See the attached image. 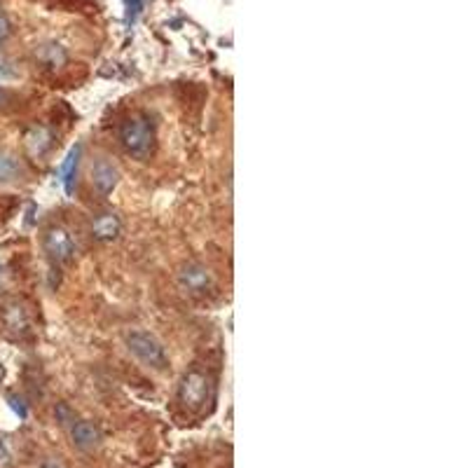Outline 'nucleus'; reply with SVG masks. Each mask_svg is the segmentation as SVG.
I'll return each mask as SVG.
<instances>
[{"label": "nucleus", "instance_id": "4468645a", "mask_svg": "<svg viewBox=\"0 0 468 468\" xmlns=\"http://www.w3.org/2000/svg\"><path fill=\"white\" fill-rule=\"evenodd\" d=\"M124 8H126V24H134L138 19V14L143 12V8H146V0H124Z\"/></svg>", "mask_w": 468, "mask_h": 468}, {"label": "nucleus", "instance_id": "2eb2a0df", "mask_svg": "<svg viewBox=\"0 0 468 468\" xmlns=\"http://www.w3.org/2000/svg\"><path fill=\"white\" fill-rule=\"evenodd\" d=\"M54 412H56V419L61 421V426H71L73 421H75V414L71 412V408H68L66 403H59Z\"/></svg>", "mask_w": 468, "mask_h": 468}, {"label": "nucleus", "instance_id": "6ab92c4d", "mask_svg": "<svg viewBox=\"0 0 468 468\" xmlns=\"http://www.w3.org/2000/svg\"><path fill=\"white\" fill-rule=\"evenodd\" d=\"M43 468H63L61 464H56V461H45Z\"/></svg>", "mask_w": 468, "mask_h": 468}, {"label": "nucleus", "instance_id": "dca6fc26", "mask_svg": "<svg viewBox=\"0 0 468 468\" xmlns=\"http://www.w3.org/2000/svg\"><path fill=\"white\" fill-rule=\"evenodd\" d=\"M8 403H10V408H12L16 414H19V419H26V417H28V410H26L24 401H21L19 396L10 394V396H8Z\"/></svg>", "mask_w": 468, "mask_h": 468}, {"label": "nucleus", "instance_id": "a211bd4d", "mask_svg": "<svg viewBox=\"0 0 468 468\" xmlns=\"http://www.w3.org/2000/svg\"><path fill=\"white\" fill-rule=\"evenodd\" d=\"M10 31H12V28H10V21L5 19L3 14H0V43H3V40L10 36Z\"/></svg>", "mask_w": 468, "mask_h": 468}, {"label": "nucleus", "instance_id": "7ed1b4c3", "mask_svg": "<svg viewBox=\"0 0 468 468\" xmlns=\"http://www.w3.org/2000/svg\"><path fill=\"white\" fill-rule=\"evenodd\" d=\"M211 398V379L201 370H188L178 384V401L188 410L199 412Z\"/></svg>", "mask_w": 468, "mask_h": 468}, {"label": "nucleus", "instance_id": "f257e3e1", "mask_svg": "<svg viewBox=\"0 0 468 468\" xmlns=\"http://www.w3.org/2000/svg\"><path fill=\"white\" fill-rule=\"evenodd\" d=\"M120 141H122V148L131 157L148 159L155 150V141H157L155 124L150 122V118H146V115H131V118H126L122 122Z\"/></svg>", "mask_w": 468, "mask_h": 468}, {"label": "nucleus", "instance_id": "39448f33", "mask_svg": "<svg viewBox=\"0 0 468 468\" xmlns=\"http://www.w3.org/2000/svg\"><path fill=\"white\" fill-rule=\"evenodd\" d=\"M43 248L54 263H71L75 258V241L73 234L61 225H49L43 234Z\"/></svg>", "mask_w": 468, "mask_h": 468}, {"label": "nucleus", "instance_id": "412c9836", "mask_svg": "<svg viewBox=\"0 0 468 468\" xmlns=\"http://www.w3.org/2000/svg\"><path fill=\"white\" fill-rule=\"evenodd\" d=\"M3 99H5V91H3V89H0V101H3Z\"/></svg>", "mask_w": 468, "mask_h": 468}, {"label": "nucleus", "instance_id": "20e7f679", "mask_svg": "<svg viewBox=\"0 0 468 468\" xmlns=\"http://www.w3.org/2000/svg\"><path fill=\"white\" fill-rule=\"evenodd\" d=\"M178 286L188 296H206L213 288V274L206 265L190 260L178 269Z\"/></svg>", "mask_w": 468, "mask_h": 468}, {"label": "nucleus", "instance_id": "aec40b11", "mask_svg": "<svg viewBox=\"0 0 468 468\" xmlns=\"http://www.w3.org/2000/svg\"><path fill=\"white\" fill-rule=\"evenodd\" d=\"M3 377H5V368L0 366V379H3Z\"/></svg>", "mask_w": 468, "mask_h": 468}, {"label": "nucleus", "instance_id": "9b49d317", "mask_svg": "<svg viewBox=\"0 0 468 468\" xmlns=\"http://www.w3.org/2000/svg\"><path fill=\"white\" fill-rule=\"evenodd\" d=\"M38 59L45 63V66H49V68H59L66 63V52H63L61 45H54V43H49V45H43L38 52Z\"/></svg>", "mask_w": 468, "mask_h": 468}, {"label": "nucleus", "instance_id": "f3484780", "mask_svg": "<svg viewBox=\"0 0 468 468\" xmlns=\"http://www.w3.org/2000/svg\"><path fill=\"white\" fill-rule=\"evenodd\" d=\"M10 459H12V454H10L8 443H5V438H0V466H8Z\"/></svg>", "mask_w": 468, "mask_h": 468}, {"label": "nucleus", "instance_id": "ddd939ff", "mask_svg": "<svg viewBox=\"0 0 468 468\" xmlns=\"http://www.w3.org/2000/svg\"><path fill=\"white\" fill-rule=\"evenodd\" d=\"M19 176V161L8 153H0V183L14 181Z\"/></svg>", "mask_w": 468, "mask_h": 468}, {"label": "nucleus", "instance_id": "1a4fd4ad", "mask_svg": "<svg viewBox=\"0 0 468 468\" xmlns=\"http://www.w3.org/2000/svg\"><path fill=\"white\" fill-rule=\"evenodd\" d=\"M52 146H54V134L47 126H33L26 134V150L31 157H45Z\"/></svg>", "mask_w": 468, "mask_h": 468}, {"label": "nucleus", "instance_id": "423d86ee", "mask_svg": "<svg viewBox=\"0 0 468 468\" xmlns=\"http://www.w3.org/2000/svg\"><path fill=\"white\" fill-rule=\"evenodd\" d=\"M118 183H120V171L113 161L99 157L91 164V185H94V190L99 194L108 197V194L118 188Z\"/></svg>", "mask_w": 468, "mask_h": 468}, {"label": "nucleus", "instance_id": "f8f14e48", "mask_svg": "<svg viewBox=\"0 0 468 468\" xmlns=\"http://www.w3.org/2000/svg\"><path fill=\"white\" fill-rule=\"evenodd\" d=\"M5 326H8L10 331H14V333L26 331L28 319H26V311H24V307H21V304L12 302L8 309H5Z\"/></svg>", "mask_w": 468, "mask_h": 468}, {"label": "nucleus", "instance_id": "9d476101", "mask_svg": "<svg viewBox=\"0 0 468 468\" xmlns=\"http://www.w3.org/2000/svg\"><path fill=\"white\" fill-rule=\"evenodd\" d=\"M80 155H82V146L80 143H75V146L68 150L66 159H63L61 164V181H63V190H66L68 194L73 192V181H75V173H78V164H80Z\"/></svg>", "mask_w": 468, "mask_h": 468}, {"label": "nucleus", "instance_id": "6e6552de", "mask_svg": "<svg viewBox=\"0 0 468 468\" xmlns=\"http://www.w3.org/2000/svg\"><path fill=\"white\" fill-rule=\"evenodd\" d=\"M122 232V221L118 218V213L106 211L91 221V236L96 241H115Z\"/></svg>", "mask_w": 468, "mask_h": 468}, {"label": "nucleus", "instance_id": "0eeeda50", "mask_svg": "<svg viewBox=\"0 0 468 468\" xmlns=\"http://www.w3.org/2000/svg\"><path fill=\"white\" fill-rule=\"evenodd\" d=\"M71 438H73V445L78 449H85V452H89V449L99 447L101 445V431L96 424H91V421H85V419H75L71 426Z\"/></svg>", "mask_w": 468, "mask_h": 468}, {"label": "nucleus", "instance_id": "f03ea898", "mask_svg": "<svg viewBox=\"0 0 468 468\" xmlns=\"http://www.w3.org/2000/svg\"><path fill=\"white\" fill-rule=\"evenodd\" d=\"M124 342H126V349H129L131 354L143 363V366H148L153 370H164L166 366H169V358H166L164 346H161V342L155 337L153 333L134 331V333L126 335Z\"/></svg>", "mask_w": 468, "mask_h": 468}]
</instances>
